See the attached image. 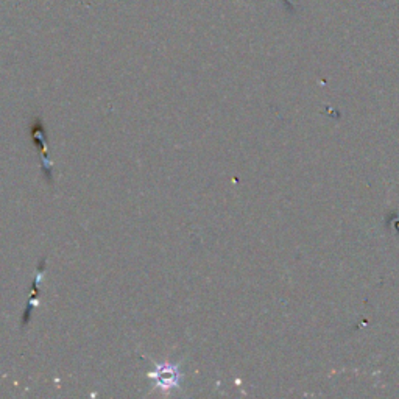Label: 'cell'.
<instances>
[{"mask_svg": "<svg viewBox=\"0 0 399 399\" xmlns=\"http://www.w3.org/2000/svg\"><path fill=\"white\" fill-rule=\"evenodd\" d=\"M151 376L158 379L159 385H176L178 379H180V374H178L176 368L170 365L159 366V371L153 373Z\"/></svg>", "mask_w": 399, "mask_h": 399, "instance_id": "1", "label": "cell"}]
</instances>
